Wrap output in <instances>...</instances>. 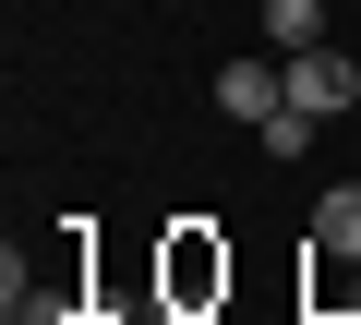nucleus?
Instances as JSON below:
<instances>
[{"instance_id":"1","label":"nucleus","mask_w":361,"mask_h":325,"mask_svg":"<svg viewBox=\"0 0 361 325\" xmlns=\"http://www.w3.org/2000/svg\"><path fill=\"white\" fill-rule=\"evenodd\" d=\"M289 109L301 121H337V109H361V61L325 37V49H289Z\"/></svg>"},{"instance_id":"2","label":"nucleus","mask_w":361,"mask_h":325,"mask_svg":"<svg viewBox=\"0 0 361 325\" xmlns=\"http://www.w3.org/2000/svg\"><path fill=\"white\" fill-rule=\"evenodd\" d=\"M265 49H325V0H265Z\"/></svg>"},{"instance_id":"3","label":"nucleus","mask_w":361,"mask_h":325,"mask_svg":"<svg viewBox=\"0 0 361 325\" xmlns=\"http://www.w3.org/2000/svg\"><path fill=\"white\" fill-rule=\"evenodd\" d=\"M313 253H361V181H337L313 205Z\"/></svg>"},{"instance_id":"4","label":"nucleus","mask_w":361,"mask_h":325,"mask_svg":"<svg viewBox=\"0 0 361 325\" xmlns=\"http://www.w3.org/2000/svg\"><path fill=\"white\" fill-rule=\"evenodd\" d=\"M169 289L205 301V289H229V265H205V241H180V253H169Z\"/></svg>"},{"instance_id":"5","label":"nucleus","mask_w":361,"mask_h":325,"mask_svg":"<svg viewBox=\"0 0 361 325\" xmlns=\"http://www.w3.org/2000/svg\"><path fill=\"white\" fill-rule=\"evenodd\" d=\"M253 145H265V157H277V169H289V157H313V121H301V109H277V121H265Z\"/></svg>"},{"instance_id":"6","label":"nucleus","mask_w":361,"mask_h":325,"mask_svg":"<svg viewBox=\"0 0 361 325\" xmlns=\"http://www.w3.org/2000/svg\"><path fill=\"white\" fill-rule=\"evenodd\" d=\"M193 325H217V313H193Z\"/></svg>"}]
</instances>
